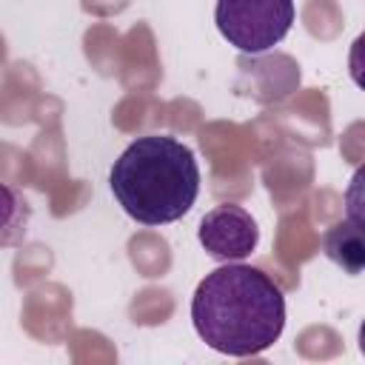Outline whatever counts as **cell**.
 I'll return each instance as SVG.
<instances>
[{
  "label": "cell",
  "instance_id": "6da1fadb",
  "mask_svg": "<svg viewBox=\"0 0 365 365\" xmlns=\"http://www.w3.org/2000/svg\"><path fill=\"white\" fill-rule=\"evenodd\" d=\"M197 336L225 356L268 351L285 328L282 288L259 268L228 262L200 279L191 297Z\"/></svg>",
  "mask_w": 365,
  "mask_h": 365
},
{
  "label": "cell",
  "instance_id": "7a4b0ae2",
  "mask_svg": "<svg viewBox=\"0 0 365 365\" xmlns=\"http://www.w3.org/2000/svg\"><path fill=\"white\" fill-rule=\"evenodd\" d=\"M111 194L143 225H165L185 217L200 194L194 151L168 134L137 137L111 165Z\"/></svg>",
  "mask_w": 365,
  "mask_h": 365
},
{
  "label": "cell",
  "instance_id": "3957f363",
  "mask_svg": "<svg viewBox=\"0 0 365 365\" xmlns=\"http://www.w3.org/2000/svg\"><path fill=\"white\" fill-rule=\"evenodd\" d=\"M214 20L234 48L262 54L291 31L294 0H217Z\"/></svg>",
  "mask_w": 365,
  "mask_h": 365
},
{
  "label": "cell",
  "instance_id": "277c9868",
  "mask_svg": "<svg viewBox=\"0 0 365 365\" xmlns=\"http://www.w3.org/2000/svg\"><path fill=\"white\" fill-rule=\"evenodd\" d=\"M197 237H200V245L208 251V257L220 262H240L257 248L259 228L242 205L222 202L200 220Z\"/></svg>",
  "mask_w": 365,
  "mask_h": 365
},
{
  "label": "cell",
  "instance_id": "5b68a950",
  "mask_svg": "<svg viewBox=\"0 0 365 365\" xmlns=\"http://www.w3.org/2000/svg\"><path fill=\"white\" fill-rule=\"evenodd\" d=\"M325 254L348 274H359L365 265V242H362L359 220H345V222H336L334 228H328Z\"/></svg>",
  "mask_w": 365,
  "mask_h": 365
},
{
  "label": "cell",
  "instance_id": "8992f818",
  "mask_svg": "<svg viewBox=\"0 0 365 365\" xmlns=\"http://www.w3.org/2000/svg\"><path fill=\"white\" fill-rule=\"evenodd\" d=\"M29 217H31L29 202L11 185L0 182V248L23 242L29 231Z\"/></svg>",
  "mask_w": 365,
  "mask_h": 365
}]
</instances>
